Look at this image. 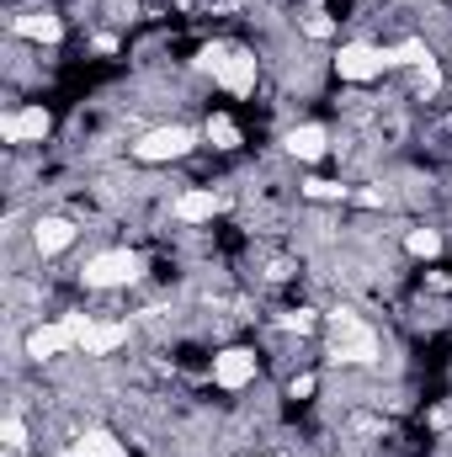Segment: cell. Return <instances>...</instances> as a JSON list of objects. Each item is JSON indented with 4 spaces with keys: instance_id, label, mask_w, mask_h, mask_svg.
Instances as JSON below:
<instances>
[{
    "instance_id": "3",
    "label": "cell",
    "mask_w": 452,
    "mask_h": 457,
    "mask_svg": "<svg viewBox=\"0 0 452 457\" xmlns=\"http://www.w3.org/2000/svg\"><path fill=\"white\" fill-rule=\"evenodd\" d=\"M192 149H197V128L165 122V128H149V133L133 144V160H144V165H171V160H187Z\"/></svg>"
},
{
    "instance_id": "18",
    "label": "cell",
    "mask_w": 452,
    "mask_h": 457,
    "mask_svg": "<svg viewBox=\"0 0 452 457\" xmlns=\"http://www.w3.org/2000/svg\"><path fill=\"white\" fill-rule=\"evenodd\" d=\"M208 138H213V149H239V128H234L224 112L208 117Z\"/></svg>"
},
{
    "instance_id": "9",
    "label": "cell",
    "mask_w": 452,
    "mask_h": 457,
    "mask_svg": "<svg viewBox=\"0 0 452 457\" xmlns=\"http://www.w3.org/2000/svg\"><path fill=\"white\" fill-rule=\"evenodd\" d=\"M282 149H288L298 165H314V160H325V154H331V133H325L320 122H298V128H288Z\"/></svg>"
},
{
    "instance_id": "1",
    "label": "cell",
    "mask_w": 452,
    "mask_h": 457,
    "mask_svg": "<svg viewBox=\"0 0 452 457\" xmlns=\"http://www.w3.org/2000/svg\"><path fill=\"white\" fill-rule=\"evenodd\" d=\"M138 271H144V255L128 250V245H113V250H96V255L80 266V282L107 293V287H128V282H138Z\"/></svg>"
},
{
    "instance_id": "10",
    "label": "cell",
    "mask_w": 452,
    "mask_h": 457,
    "mask_svg": "<svg viewBox=\"0 0 452 457\" xmlns=\"http://www.w3.org/2000/svg\"><path fill=\"white\" fill-rule=\"evenodd\" d=\"M59 351H75V336H70V325H64V320L27 330V356H32V361H54Z\"/></svg>"
},
{
    "instance_id": "4",
    "label": "cell",
    "mask_w": 452,
    "mask_h": 457,
    "mask_svg": "<svg viewBox=\"0 0 452 457\" xmlns=\"http://www.w3.org/2000/svg\"><path fill=\"white\" fill-rule=\"evenodd\" d=\"M70 336H75V351L86 356H113L117 345H128V325L122 320H91V314H64Z\"/></svg>"
},
{
    "instance_id": "8",
    "label": "cell",
    "mask_w": 452,
    "mask_h": 457,
    "mask_svg": "<svg viewBox=\"0 0 452 457\" xmlns=\"http://www.w3.org/2000/svg\"><path fill=\"white\" fill-rule=\"evenodd\" d=\"M213 80L224 86L229 96H250V91H255V54H245V48H224Z\"/></svg>"
},
{
    "instance_id": "11",
    "label": "cell",
    "mask_w": 452,
    "mask_h": 457,
    "mask_svg": "<svg viewBox=\"0 0 452 457\" xmlns=\"http://www.w3.org/2000/svg\"><path fill=\"white\" fill-rule=\"evenodd\" d=\"M75 234H80V228L70 224V219L48 213V219H38V224H32V245H38V255H64V250L75 245Z\"/></svg>"
},
{
    "instance_id": "15",
    "label": "cell",
    "mask_w": 452,
    "mask_h": 457,
    "mask_svg": "<svg viewBox=\"0 0 452 457\" xmlns=\"http://www.w3.org/2000/svg\"><path fill=\"white\" fill-rule=\"evenodd\" d=\"M389 64H394V70H426V64H431V48H426L421 37H405V43L389 48Z\"/></svg>"
},
{
    "instance_id": "16",
    "label": "cell",
    "mask_w": 452,
    "mask_h": 457,
    "mask_svg": "<svg viewBox=\"0 0 452 457\" xmlns=\"http://www.w3.org/2000/svg\"><path fill=\"white\" fill-rule=\"evenodd\" d=\"M405 250H410L415 261H437V255H442V234H437V228H410V234H405Z\"/></svg>"
},
{
    "instance_id": "20",
    "label": "cell",
    "mask_w": 452,
    "mask_h": 457,
    "mask_svg": "<svg viewBox=\"0 0 452 457\" xmlns=\"http://www.w3.org/2000/svg\"><path fill=\"white\" fill-rule=\"evenodd\" d=\"M304 32H309V37H331V32H336V21L314 11V16H304Z\"/></svg>"
},
{
    "instance_id": "13",
    "label": "cell",
    "mask_w": 452,
    "mask_h": 457,
    "mask_svg": "<svg viewBox=\"0 0 452 457\" xmlns=\"http://www.w3.org/2000/svg\"><path fill=\"white\" fill-rule=\"evenodd\" d=\"M219 213H224V197L208 192V187L176 197V219H181V224H208V219H219Z\"/></svg>"
},
{
    "instance_id": "12",
    "label": "cell",
    "mask_w": 452,
    "mask_h": 457,
    "mask_svg": "<svg viewBox=\"0 0 452 457\" xmlns=\"http://www.w3.org/2000/svg\"><path fill=\"white\" fill-rule=\"evenodd\" d=\"M11 32L16 37H32V43H59L64 37V21L54 11H21V16H11Z\"/></svg>"
},
{
    "instance_id": "21",
    "label": "cell",
    "mask_w": 452,
    "mask_h": 457,
    "mask_svg": "<svg viewBox=\"0 0 452 457\" xmlns=\"http://www.w3.org/2000/svg\"><path fill=\"white\" fill-rule=\"evenodd\" d=\"M282 325H288V330H314V309H298V314H288Z\"/></svg>"
},
{
    "instance_id": "14",
    "label": "cell",
    "mask_w": 452,
    "mask_h": 457,
    "mask_svg": "<svg viewBox=\"0 0 452 457\" xmlns=\"http://www.w3.org/2000/svg\"><path fill=\"white\" fill-rule=\"evenodd\" d=\"M70 457H128V447L117 442L113 431H107V426H86V431L75 436Z\"/></svg>"
},
{
    "instance_id": "6",
    "label": "cell",
    "mask_w": 452,
    "mask_h": 457,
    "mask_svg": "<svg viewBox=\"0 0 452 457\" xmlns=\"http://www.w3.org/2000/svg\"><path fill=\"white\" fill-rule=\"evenodd\" d=\"M54 133V112L38 102V107H16V112L0 117V138L5 144H43Z\"/></svg>"
},
{
    "instance_id": "17",
    "label": "cell",
    "mask_w": 452,
    "mask_h": 457,
    "mask_svg": "<svg viewBox=\"0 0 452 457\" xmlns=\"http://www.w3.org/2000/svg\"><path fill=\"white\" fill-rule=\"evenodd\" d=\"M304 197H309V203H346L351 187H340V181H320V176H314V181H304Z\"/></svg>"
},
{
    "instance_id": "5",
    "label": "cell",
    "mask_w": 452,
    "mask_h": 457,
    "mask_svg": "<svg viewBox=\"0 0 452 457\" xmlns=\"http://www.w3.org/2000/svg\"><path fill=\"white\" fill-rule=\"evenodd\" d=\"M383 70H394V64H389V48H378V43H340L336 48V75L351 86H367Z\"/></svg>"
},
{
    "instance_id": "19",
    "label": "cell",
    "mask_w": 452,
    "mask_h": 457,
    "mask_svg": "<svg viewBox=\"0 0 452 457\" xmlns=\"http://www.w3.org/2000/svg\"><path fill=\"white\" fill-rule=\"evenodd\" d=\"M0 436H5V447H11V453H21V447H27V426H21V415H5Z\"/></svg>"
},
{
    "instance_id": "2",
    "label": "cell",
    "mask_w": 452,
    "mask_h": 457,
    "mask_svg": "<svg viewBox=\"0 0 452 457\" xmlns=\"http://www.w3.org/2000/svg\"><path fill=\"white\" fill-rule=\"evenodd\" d=\"M331 361H351V367L378 361V336H372L356 314H346V309L331 314Z\"/></svg>"
},
{
    "instance_id": "7",
    "label": "cell",
    "mask_w": 452,
    "mask_h": 457,
    "mask_svg": "<svg viewBox=\"0 0 452 457\" xmlns=\"http://www.w3.org/2000/svg\"><path fill=\"white\" fill-rule=\"evenodd\" d=\"M213 383L229 388V394H239L245 383H255V351L250 345H229L213 356Z\"/></svg>"
}]
</instances>
